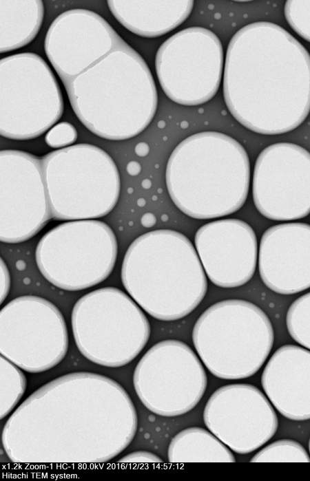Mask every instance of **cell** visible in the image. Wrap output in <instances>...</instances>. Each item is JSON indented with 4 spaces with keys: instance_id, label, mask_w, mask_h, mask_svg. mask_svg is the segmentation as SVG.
<instances>
[{
    "instance_id": "cell-1",
    "label": "cell",
    "mask_w": 310,
    "mask_h": 481,
    "mask_svg": "<svg viewBox=\"0 0 310 481\" xmlns=\"http://www.w3.org/2000/svg\"><path fill=\"white\" fill-rule=\"evenodd\" d=\"M223 87L229 111L247 129L291 131L310 112V54L276 23L247 24L229 43Z\"/></svg>"
},
{
    "instance_id": "cell-2",
    "label": "cell",
    "mask_w": 310,
    "mask_h": 481,
    "mask_svg": "<svg viewBox=\"0 0 310 481\" xmlns=\"http://www.w3.org/2000/svg\"><path fill=\"white\" fill-rule=\"evenodd\" d=\"M63 85L80 121L105 139L136 136L156 111L158 96L151 72L125 41Z\"/></svg>"
},
{
    "instance_id": "cell-3",
    "label": "cell",
    "mask_w": 310,
    "mask_h": 481,
    "mask_svg": "<svg viewBox=\"0 0 310 481\" xmlns=\"http://www.w3.org/2000/svg\"><path fill=\"white\" fill-rule=\"evenodd\" d=\"M250 164L243 147L217 131L188 136L171 153L166 184L174 204L195 219L231 214L244 204Z\"/></svg>"
},
{
    "instance_id": "cell-4",
    "label": "cell",
    "mask_w": 310,
    "mask_h": 481,
    "mask_svg": "<svg viewBox=\"0 0 310 481\" xmlns=\"http://www.w3.org/2000/svg\"><path fill=\"white\" fill-rule=\"evenodd\" d=\"M121 279L134 301L161 321L189 314L201 302L207 287L192 242L168 229L147 232L130 244L123 261Z\"/></svg>"
},
{
    "instance_id": "cell-5",
    "label": "cell",
    "mask_w": 310,
    "mask_h": 481,
    "mask_svg": "<svg viewBox=\"0 0 310 481\" xmlns=\"http://www.w3.org/2000/svg\"><path fill=\"white\" fill-rule=\"evenodd\" d=\"M272 325L256 305L227 299L209 307L196 321L192 339L207 370L223 379L253 376L273 343Z\"/></svg>"
},
{
    "instance_id": "cell-6",
    "label": "cell",
    "mask_w": 310,
    "mask_h": 481,
    "mask_svg": "<svg viewBox=\"0 0 310 481\" xmlns=\"http://www.w3.org/2000/svg\"><path fill=\"white\" fill-rule=\"evenodd\" d=\"M41 160L54 220L98 218L115 206L120 177L114 160L102 149L78 144L50 152Z\"/></svg>"
},
{
    "instance_id": "cell-7",
    "label": "cell",
    "mask_w": 310,
    "mask_h": 481,
    "mask_svg": "<svg viewBox=\"0 0 310 481\" xmlns=\"http://www.w3.org/2000/svg\"><path fill=\"white\" fill-rule=\"evenodd\" d=\"M72 332L80 352L94 363L123 366L145 346L149 321L124 292L105 287L82 296L72 312Z\"/></svg>"
},
{
    "instance_id": "cell-8",
    "label": "cell",
    "mask_w": 310,
    "mask_h": 481,
    "mask_svg": "<svg viewBox=\"0 0 310 481\" xmlns=\"http://www.w3.org/2000/svg\"><path fill=\"white\" fill-rule=\"evenodd\" d=\"M116 257L113 231L97 220L61 224L41 237L35 251L37 266L45 279L69 291L104 281L112 272Z\"/></svg>"
},
{
    "instance_id": "cell-9",
    "label": "cell",
    "mask_w": 310,
    "mask_h": 481,
    "mask_svg": "<svg viewBox=\"0 0 310 481\" xmlns=\"http://www.w3.org/2000/svg\"><path fill=\"white\" fill-rule=\"evenodd\" d=\"M59 85L47 63L33 53L1 60V135L14 140L43 133L61 118Z\"/></svg>"
},
{
    "instance_id": "cell-10",
    "label": "cell",
    "mask_w": 310,
    "mask_h": 481,
    "mask_svg": "<svg viewBox=\"0 0 310 481\" xmlns=\"http://www.w3.org/2000/svg\"><path fill=\"white\" fill-rule=\"evenodd\" d=\"M133 382L138 398L149 411L174 417L195 407L205 392L207 378L190 347L168 339L156 343L143 356Z\"/></svg>"
},
{
    "instance_id": "cell-11",
    "label": "cell",
    "mask_w": 310,
    "mask_h": 481,
    "mask_svg": "<svg viewBox=\"0 0 310 481\" xmlns=\"http://www.w3.org/2000/svg\"><path fill=\"white\" fill-rule=\"evenodd\" d=\"M221 42L202 27L183 29L166 39L156 55V70L166 96L186 106L198 105L217 93L223 74Z\"/></svg>"
},
{
    "instance_id": "cell-12",
    "label": "cell",
    "mask_w": 310,
    "mask_h": 481,
    "mask_svg": "<svg viewBox=\"0 0 310 481\" xmlns=\"http://www.w3.org/2000/svg\"><path fill=\"white\" fill-rule=\"evenodd\" d=\"M1 354L30 372H43L64 358L68 337L64 318L48 300L24 295L1 310Z\"/></svg>"
},
{
    "instance_id": "cell-13",
    "label": "cell",
    "mask_w": 310,
    "mask_h": 481,
    "mask_svg": "<svg viewBox=\"0 0 310 481\" xmlns=\"http://www.w3.org/2000/svg\"><path fill=\"white\" fill-rule=\"evenodd\" d=\"M252 194L258 211L278 221L298 220L310 213V153L290 142L265 148L257 158Z\"/></svg>"
},
{
    "instance_id": "cell-14",
    "label": "cell",
    "mask_w": 310,
    "mask_h": 481,
    "mask_svg": "<svg viewBox=\"0 0 310 481\" xmlns=\"http://www.w3.org/2000/svg\"><path fill=\"white\" fill-rule=\"evenodd\" d=\"M1 241L16 244L37 234L51 215L41 160L18 150L1 151Z\"/></svg>"
},
{
    "instance_id": "cell-15",
    "label": "cell",
    "mask_w": 310,
    "mask_h": 481,
    "mask_svg": "<svg viewBox=\"0 0 310 481\" xmlns=\"http://www.w3.org/2000/svg\"><path fill=\"white\" fill-rule=\"evenodd\" d=\"M203 420L214 436L240 454L259 449L274 436L278 425L269 400L247 383L218 388L205 405Z\"/></svg>"
},
{
    "instance_id": "cell-16",
    "label": "cell",
    "mask_w": 310,
    "mask_h": 481,
    "mask_svg": "<svg viewBox=\"0 0 310 481\" xmlns=\"http://www.w3.org/2000/svg\"><path fill=\"white\" fill-rule=\"evenodd\" d=\"M123 41L96 13L74 9L59 14L52 23L45 36V50L65 83Z\"/></svg>"
},
{
    "instance_id": "cell-17",
    "label": "cell",
    "mask_w": 310,
    "mask_h": 481,
    "mask_svg": "<svg viewBox=\"0 0 310 481\" xmlns=\"http://www.w3.org/2000/svg\"><path fill=\"white\" fill-rule=\"evenodd\" d=\"M195 245L210 281L222 288L248 282L256 270L257 239L254 230L237 219L209 222L197 231Z\"/></svg>"
},
{
    "instance_id": "cell-18",
    "label": "cell",
    "mask_w": 310,
    "mask_h": 481,
    "mask_svg": "<svg viewBox=\"0 0 310 481\" xmlns=\"http://www.w3.org/2000/svg\"><path fill=\"white\" fill-rule=\"evenodd\" d=\"M260 277L270 290L292 295L310 288V225L273 226L263 233L259 248Z\"/></svg>"
},
{
    "instance_id": "cell-19",
    "label": "cell",
    "mask_w": 310,
    "mask_h": 481,
    "mask_svg": "<svg viewBox=\"0 0 310 481\" xmlns=\"http://www.w3.org/2000/svg\"><path fill=\"white\" fill-rule=\"evenodd\" d=\"M275 408L292 420L310 419V351L285 345L273 354L261 376Z\"/></svg>"
},
{
    "instance_id": "cell-20",
    "label": "cell",
    "mask_w": 310,
    "mask_h": 481,
    "mask_svg": "<svg viewBox=\"0 0 310 481\" xmlns=\"http://www.w3.org/2000/svg\"><path fill=\"white\" fill-rule=\"evenodd\" d=\"M108 7L128 30L143 37H158L176 28L189 16L190 0H111Z\"/></svg>"
},
{
    "instance_id": "cell-21",
    "label": "cell",
    "mask_w": 310,
    "mask_h": 481,
    "mask_svg": "<svg viewBox=\"0 0 310 481\" xmlns=\"http://www.w3.org/2000/svg\"><path fill=\"white\" fill-rule=\"evenodd\" d=\"M1 53L30 43L43 17L41 1L1 0Z\"/></svg>"
},
{
    "instance_id": "cell-22",
    "label": "cell",
    "mask_w": 310,
    "mask_h": 481,
    "mask_svg": "<svg viewBox=\"0 0 310 481\" xmlns=\"http://www.w3.org/2000/svg\"><path fill=\"white\" fill-rule=\"evenodd\" d=\"M167 456L170 462H236L228 447L211 432L198 427L176 434L170 441Z\"/></svg>"
},
{
    "instance_id": "cell-23",
    "label": "cell",
    "mask_w": 310,
    "mask_h": 481,
    "mask_svg": "<svg viewBox=\"0 0 310 481\" xmlns=\"http://www.w3.org/2000/svg\"><path fill=\"white\" fill-rule=\"evenodd\" d=\"M286 323L293 339L310 350V292L292 303L287 313Z\"/></svg>"
},
{
    "instance_id": "cell-24",
    "label": "cell",
    "mask_w": 310,
    "mask_h": 481,
    "mask_svg": "<svg viewBox=\"0 0 310 481\" xmlns=\"http://www.w3.org/2000/svg\"><path fill=\"white\" fill-rule=\"evenodd\" d=\"M250 462H309L310 457L299 442L293 440L282 439L262 448L254 455Z\"/></svg>"
},
{
    "instance_id": "cell-25",
    "label": "cell",
    "mask_w": 310,
    "mask_h": 481,
    "mask_svg": "<svg viewBox=\"0 0 310 481\" xmlns=\"http://www.w3.org/2000/svg\"><path fill=\"white\" fill-rule=\"evenodd\" d=\"M284 12L290 27L310 43V0L287 1Z\"/></svg>"
},
{
    "instance_id": "cell-26",
    "label": "cell",
    "mask_w": 310,
    "mask_h": 481,
    "mask_svg": "<svg viewBox=\"0 0 310 481\" xmlns=\"http://www.w3.org/2000/svg\"><path fill=\"white\" fill-rule=\"evenodd\" d=\"M77 132L69 122H62L54 125L46 134L45 142L53 148L68 146L76 140Z\"/></svg>"
},
{
    "instance_id": "cell-27",
    "label": "cell",
    "mask_w": 310,
    "mask_h": 481,
    "mask_svg": "<svg viewBox=\"0 0 310 481\" xmlns=\"http://www.w3.org/2000/svg\"><path fill=\"white\" fill-rule=\"evenodd\" d=\"M119 462H162L163 460L156 454L146 451L132 452L121 458Z\"/></svg>"
},
{
    "instance_id": "cell-28",
    "label": "cell",
    "mask_w": 310,
    "mask_h": 481,
    "mask_svg": "<svg viewBox=\"0 0 310 481\" xmlns=\"http://www.w3.org/2000/svg\"><path fill=\"white\" fill-rule=\"evenodd\" d=\"M10 286V277L8 269L4 262L1 259V303L8 296Z\"/></svg>"
},
{
    "instance_id": "cell-29",
    "label": "cell",
    "mask_w": 310,
    "mask_h": 481,
    "mask_svg": "<svg viewBox=\"0 0 310 481\" xmlns=\"http://www.w3.org/2000/svg\"><path fill=\"white\" fill-rule=\"evenodd\" d=\"M156 219L151 213H147L143 215L141 222L144 226H152L154 224Z\"/></svg>"
},
{
    "instance_id": "cell-30",
    "label": "cell",
    "mask_w": 310,
    "mask_h": 481,
    "mask_svg": "<svg viewBox=\"0 0 310 481\" xmlns=\"http://www.w3.org/2000/svg\"><path fill=\"white\" fill-rule=\"evenodd\" d=\"M135 150L136 153L138 156H143L147 154L149 151V147L146 143L141 142L136 145Z\"/></svg>"
},
{
    "instance_id": "cell-31",
    "label": "cell",
    "mask_w": 310,
    "mask_h": 481,
    "mask_svg": "<svg viewBox=\"0 0 310 481\" xmlns=\"http://www.w3.org/2000/svg\"><path fill=\"white\" fill-rule=\"evenodd\" d=\"M127 171L132 175L137 174L140 171L139 164L136 162H131L127 165Z\"/></svg>"
},
{
    "instance_id": "cell-32",
    "label": "cell",
    "mask_w": 310,
    "mask_h": 481,
    "mask_svg": "<svg viewBox=\"0 0 310 481\" xmlns=\"http://www.w3.org/2000/svg\"><path fill=\"white\" fill-rule=\"evenodd\" d=\"M309 453H310V438H309Z\"/></svg>"
}]
</instances>
